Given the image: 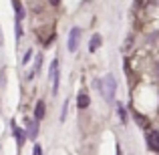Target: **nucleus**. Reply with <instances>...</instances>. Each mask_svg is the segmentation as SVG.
<instances>
[{
    "label": "nucleus",
    "mask_w": 159,
    "mask_h": 155,
    "mask_svg": "<svg viewBox=\"0 0 159 155\" xmlns=\"http://www.w3.org/2000/svg\"><path fill=\"white\" fill-rule=\"evenodd\" d=\"M147 145H149L151 151L159 153V133L157 131H149L147 133Z\"/></svg>",
    "instance_id": "20e7f679"
},
{
    "label": "nucleus",
    "mask_w": 159,
    "mask_h": 155,
    "mask_svg": "<svg viewBox=\"0 0 159 155\" xmlns=\"http://www.w3.org/2000/svg\"><path fill=\"white\" fill-rule=\"evenodd\" d=\"M40 58H43V57H40V54H39V57H36V65H34L36 73H39V71H40Z\"/></svg>",
    "instance_id": "2eb2a0df"
},
{
    "label": "nucleus",
    "mask_w": 159,
    "mask_h": 155,
    "mask_svg": "<svg viewBox=\"0 0 159 155\" xmlns=\"http://www.w3.org/2000/svg\"><path fill=\"white\" fill-rule=\"evenodd\" d=\"M66 111H69V99L65 101V107H62V113H61V123L66 119Z\"/></svg>",
    "instance_id": "f8f14e48"
},
{
    "label": "nucleus",
    "mask_w": 159,
    "mask_h": 155,
    "mask_svg": "<svg viewBox=\"0 0 159 155\" xmlns=\"http://www.w3.org/2000/svg\"><path fill=\"white\" fill-rule=\"evenodd\" d=\"M12 6L16 8V16H18V20L22 18V14H24V10H22V4L20 2H12Z\"/></svg>",
    "instance_id": "9b49d317"
},
{
    "label": "nucleus",
    "mask_w": 159,
    "mask_h": 155,
    "mask_svg": "<svg viewBox=\"0 0 159 155\" xmlns=\"http://www.w3.org/2000/svg\"><path fill=\"white\" fill-rule=\"evenodd\" d=\"M99 47H101V36H99V34H95L93 39H91V44H89V51H91V52H95V51H97Z\"/></svg>",
    "instance_id": "6e6552de"
},
{
    "label": "nucleus",
    "mask_w": 159,
    "mask_h": 155,
    "mask_svg": "<svg viewBox=\"0 0 159 155\" xmlns=\"http://www.w3.org/2000/svg\"><path fill=\"white\" fill-rule=\"evenodd\" d=\"M117 111H119L121 121H123V123H127V111H125V107H123V105H117Z\"/></svg>",
    "instance_id": "9d476101"
},
{
    "label": "nucleus",
    "mask_w": 159,
    "mask_h": 155,
    "mask_svg": "<svg viewBox=\"0 0 159 155\" xmlns=\"http://www.w3.org/2000/svg\"><path fill=\"white\" fill-rule=\"evenodd\" d=\"M34 155H43V149H40V145H34V151H32Z\"/></svg>",
    "instance_id": "dca6fc26"
},
{
    "label": "nucleus",
    "mask_w": 159,
    "mask_h": 155,
    "mask_svg": "<svg viewBox=\"0 0 159 155\" xmlns=\"http://www.w3.org/2000/svg\"><path fill=\"white\" fill-rule=\"evenodd\" d=\"M26 123H28V139H34L36 133H39V123L32 121V119H28Z\"/></svg>",
    "instance_id": "0eeeda50"
},
{
    "label": "nucleus",
    "mask_w": 159,
    "mask_h": 155,
    "mask_svg": "<svg viewBox=\"0 0 159 155\" xmlns=\"http://www.w3.org/2000/svg\"><path fill=\"white\" fill-rule=\"evenodd\" d=\"M12 131H14V135H16V143H18V147H22V143H24V139H26V133L22 131V129H18L14 125V121H12Z\"/></svg>",
    "instance_id": "423d86ee"
},
{
    "label": "nucleus",
    "mask_w": 159,
    "mask_h": 155,
    "mask_svg": "<svg viewBox=\"0 0 159 155\" xmlns=\"http://www.w3.org/2000/svg\"><path fill=\"white\" fill-rule=\"evenodd\" d=\"M20 34H22V28H20V20H18V22H16V36L20 39Z\"/></svg>",
    "instance_id": "4468645a"
},
{
    "label": "nucleus",
    "mask_w": 159,
    "mask_h": 155,
    "mask_svg": "<svg viewBox=\"0 0 159 155\" xmlns=\"http://www.w3.org/2000/svg\"><path fill=\"white\" fill-rule=\"evenodd\" d=\"M79 107H81V109H87V107H89V103H91V99L89 97H87V95H79Z\"/></svg>",
    "instance_id": "1a4fd4ad"
},
{
    "label": "nucleus",
    "mask_w": 159,
    "mask_h": 155,
    "mask_svg": "<svg viewBox=\"0 0 159 155\" xmlns=\"http://www.w3.org/2000/svg\"><path fill=\"white\" fill-rule=\"evenodd\" d=\"M30 57H32V51H26V52H24V58H22V62H24V65H26V62L30 61Z\"/></svg>",
    "instance_id": "ddd939ff"
},
{
    "label": "nucleus",
    "mask_w": 159,
    "mask_h": 155,
    "mask_svg": "<svg viewBox=\"0 0 159 155\" xmlns=\"http://www.w3.org/2000/svg\"><path fill=\"white\" fill-rule=\"evenodd\" d=\"M79 36H81V28H73V30L69 32V51L75 52L79 47Z\"/></svg>",
    "instance_id": "7ed1b4c3"
},
{
    "label": "nucleus",
    "mask_w": 159,
    "mask_h": 155,
    "mask_svg": "<svg viewBox=\"0 0 159 155\" xmlns=\"http://www.w3.org/2000/svg\"><path fill=\"white\" fill-rule=\"evenodd\" d=\"M51 81H52V93H58V61L51 62Z\"/></svg>",
    "instance_id": "f03ea898"
},
{
    "label": "nucleus",
    "mask_w": 159,
    "mask_h": 155,
    "mask_svg": "<svg viewBox=\"0 0 159 155\" xmlns=\"http://www.w3.org/2000/svg\"><path fill=\"white\" fill-rule=\"evenodd\" d=\"M47 105H44V101H39L36 103V109H34V121H43L44 119V113H47Z\"/></svg>",
    "instance_id": "39448f33"
},
{
    "label": "nucleus",
    "mask_w": 159,
    "mask_h": 155,
    "mask_svg": "<svg viewBox=\"0 0 159 155\" xmlns=\"http://www.w3.org/2000/svg\"><path fill=\"white\" fill-rule=\"evenodd\" d=\"M99 87H101L103 97H105L107 101H113V99H115L117 81H115V77H113V75H107V77H103V81H99Z\"/></svg>",
    "instance_id": "f257e3e1"
},
{
    "label": "nucleus",
    "mask_w": 159,
    "mask_h": 155,
    "mask_svg": "<svg viewBox=\"0 0 159 155\" xmlns=\"http://www.w3.org/2000/svg\"><path fill=\"white\" fill-rule=\"evenodd\" d=\"M0 44H4V39H2V30H0Z\"/></svg>",
    "instance_id": "f3484780"
}]
</instances>
